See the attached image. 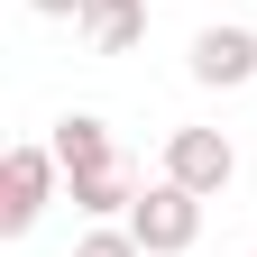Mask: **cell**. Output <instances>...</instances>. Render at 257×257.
Wrapping results in <instances>:
<instances>
[{
  "mask_svg": "<svg viewBox=\"0 0 257 257\" xmlns=\"http://www.w3.org/2000/svg\"><path fill=\"white\" fill-rule=\"evenodd\" d=\"M74 257H147V248L128 239V230H83V239H74Z\"/></svg>",
  "mask_w": 257,
  "mask_h": 257,
  "instance_id": "ba28073f",
  "label": "cell"
},
{
  "mask_svg": "<svg viewBox=\"0 0 257 257\" xmlns=\"http://www.w3.org/2000/svg\"><path fill=\"white\" fill-rule=\"evenodd\" d=\"M64 184H74V211H92V220L138 202V184H128V166H119V156H110V166H83V175H64Z\"/></svg>",
  "mask_w": 257,
  "mask_h": 257,
  "instance_id": "52a82bcc",
  "label": "cell"
},
{
  "mask_svg": "<svg viewBox=\"0 0 257 257\" xmlns=\"http://www.w3.org/2000/svg\"><path fill=\"white\" fill-rule=\"evenodd\" d=\"M83 37L101 46V55H128V46L147 37V0H92V10H83Z\"/></svg>",
  "mask_w": 257,
  "mask_h": 257,
  "instance_id": "8992f818",
  "label": "cell"
},
{
  "mask_svg": "<svg viewBox=\"0 0 257 257\" xmlns=\"http://www.w3.org/2000/svg\"><path fill=\"white\" fill-rule=\"evenodd\" d=\"M28 10H37V19H83L92 0H28Z\"/></svg>",
  "mask_w": 257,
  "mask_h": 257,
  "instance_id": "9c48e42d",
  "label": "cell"
},
{
  "mask_svg": "<svg viewBox=\"0 0 257 257\" xmlns=\"http://www.w3.org/2000/svg\"><path fill=\"white\" fill-rule=\"evenodd\" d=\"M46 147H55V166H64V175H83V166H110V128L92 119V110H64Z\"/></svg>",
  "mask_w": 257,
  "mask_h": 257,
  "instance_id": "5b68a950",
  "label": "cell"
},
{
  "mask_svg": "<svg viewBox=\"0 0 257 257\" xmlns=\"http://www.w3.org/2000/svg\"><path fill=\"white\" fill-rule=\"evenodd\" d=\"M193 83H211V92L257 83V28H202L193 37Z\"/></svg>",
  "mask_w": 257,
  "mask_h": 257,
  "instance_id": "277c9868",
  "label": "cell"
},
{
  "mask_svg": "<svg viewBox=\"0 0 257 257\" xmlns=\"http://www.w3.org/2000/svg\"><path fill=\"white\" fill-rule=\"evenodd\" d=\"M55 147H10L0 156V239H19V230H37V211H46V193H55Z\"/></svg>",
  "mask_w": 257,
  "mask_h": 257,
  "instance_id": "7a4b0ae2",
  "label": "cell"
},
{
  "mask_svg": "<svg viewBox=\"0 0 257 257\" xmlns=\"http://www.w3.org/2000/svg\"><path fill=\"white\" fill-rule=\"evenodd\" d=\"M230 175H239V147L220 138V128H175L166 138V184H184V193H230Z\"/></svg>",
  "mask_w": 257,
  "mask_h": 257,
  "instance_id": "3957f363",
  "label": "cell"
},
{
  "mask_svg": "<svg viewBox=\"0 0 257 257\" xmlns=\"http://www.w3.org/2000/svg\"><path fill=\"white\" fill-rule=\"evenodd\" d=\"M128 239H138L147 257H184L193 239H202V193H184V184L156 175L138 202H128Z\"/></svg>",
  "mask_w": 257,
  "mask_h": 257,
  "instance_id": "6da1fadb",
  "label": "cell"
}]
</instances>
